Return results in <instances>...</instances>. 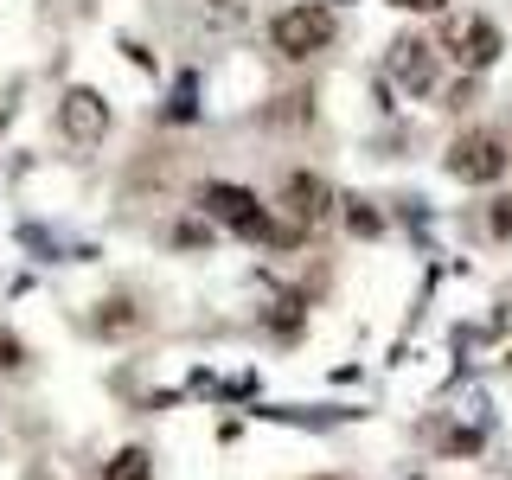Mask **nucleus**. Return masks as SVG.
<instances>
[{
	"mask_svg": "<svg viewBox=\"0 0 512 480\" xmlns=\"http://www.w3.org/2000/svg\"><path fill=\"white\" fill-rule=\"evenodd\" d=\"M109 480H154V461H148V448H122V455L109 461Z\"/></svg>",
	"mask_w": 512,
	"mask_h": 480,
	"instance_id": "9",
	"label": "nucleus"
},
{
	"mask_svg": "<svg viewBox=\"0 0 512 480\" xmlns=\"http://www.w3.org/2000/svg\"><path fill=\"white\" fill-rule=\"evenodd\" d=\"M397 7H410V13H442V0H397Z\"/></svg>",
	"mask_w": 512,
	"mask_h": 480,
	"instance_id": "15",
	"label": "nucleus"
},
{
	"mask_svg": "<svg viewBox=\"0 0 512 480\" xmlns=\"http://www.w3.org/2000/svg\"><path fill=\"white\" fill-rule=\"evenodd\" d=\"M192 205H199V218H212L218 231L256 237V244H269V231H276L269 205L256 199L250 186H237V180H199V192H192Z\"/></svg>",
	"mask_w": 512,
	"mask_h": 480,
	"instance_id": "2",
	"label": "nucleus"
},
{
	"mask_svg": "<svg viewBox=\"0 0 512 480\" xmlns=\"http://www.w3.org/2000/svg\"><path fill=\"white\" fill-rule=\"evenodd\" d=\"M192 116H199V103H192V90L180 84V90H173V103H167V122H192Z\"/></svg>",
	"mask_w": 512,
	"mask_h": 480,
	"instance_id": "14",
	"label": "nucleus"
},
{
	"mask_svg": "<svg viewBox=\"0 0 512 480\" xmlns=\"http://www.w3.org/2000/svg\"><path fill=\"white\" fill-rule=\"evenodd\" d=\"M167 244L173 250H205V244H212V218H180V224H173V231H167Z\"/></svg>",
	"mask_w": 512,
	"mask_h": 480,
	"instance_id": "11",
	"label": "nucleus"
},
{
	"mask_svg": "<svg viewBox=\"0 0 512 480\" xmlns=\"http://www.w3.org/2000/svg\"><path fill=\"white\" fill-rule=\"evenodd\" d=\"M308 480H359V474H308Z\"/></svg>",
	"mask_w": 512,
	"mask_h": 480,
	"instance_id": "16",
	"label": "nucleus"
},
{
	"mask_svg": "<svg viewBox=\"0 0 512 480\" xmlns=\"http://www.w3.org/2000/svg\"><path fill=\"white\" fill-rule=\"evenodd\" d=\"M487 231H493V237H512V192H506V199H493V212H487Z\"/></svg>",
	"mask_w": 512,
	"mask_h": 480,
	"instance_id": "13",
	"label": "nucleus"
},
{
	"mask_svg": "<svg viewBox=\"0 0 512 480\" xmlns=\"http://www.w3.org/2000/svg\"><path fill=\"white\" fill-rule=\"evenodd\" d=\"M141 327H148V314H141L128 295H109L103 308L90 314V333H96V340H128V333H141Z\"/></svg>",
	"mask_w": 512,
	"mask_h": 480,
	"instance_id": "8",
	"label": "nucleus"
},
{
	"mask_svg": "<svg viewBox=\"0 0 512 480\" xmlns=\"http://www.w3.org/2000/svg\"><path fill=\"white\" fill-rule=\"evenodd\" d=\"M20 365H26V346L13 340V333H0V378H7V372H20Z\"/></svg>",
	"mask_w": 512,
	"mask_h": 480,
	"instance_id": "12",
	"label": "nucleus"
},
{
	"mask_svg": "<svg viewBox=\"0 0 512 480\" xmlns=\"http://www.w3.org/2000/svg\"><path fill=\"white\" fill-rule=\"evenodd\" d=\"M384 64H391V77H397L410 96H429V90L442 84V52H436V39H423V32H404V39H391Z\"/></svg>",
	"mask_w": 512,
	"mask_h": 480,
	"instance_id": "5",
	"label": "nucleus"
},
{
	"mask_svg": "<svg viewBox=\"0 0 512 480\" xmlns=\"http://www.w3.org/2000/svg\"><path fill=\"white\" fill-rule=\"evenodd\" d=\"M58 128H64V141H77V148H96V141L109 135V103L96 90H64Z\"/></svg>",
	"mask_w": 512,
	"mask_h": 480,
	"instance_id": "7",
	"label": "nucleus"
},
{
	"mask_svg": "<svg viewBox=\"0 0 512 480\" xmlns=\"http://www.w3.org/2000/svg\"><path fill=\"white\" fill-rule=\"evenodd\" d=\"M269 45L288 58V64H308L333 45V7H314V0H295L269 20Z\"/></svg>",
	"mask_w": 512,
	"mask_h": 480,
	"instance_id": "4",
	"label": "nucleus"
},
{
	"mask_svg": "<svg viewBox=\"0 0 512 480\" xmlns=\"http://www.w3.org/2000/svg\"><path fill=\"white\" fill-rule=\"evenodd\" d=\"M442 173H448L455 186H500L506 173H512V141L500 135V128L474 122V128H461V135L448 141Z\"/></svg>",
	"mask_w": 512,
	"mask_h": 480,
	"instance_id": "1",
	"label": "nucleus"
},
{
	"mask_svg": "<svg viewBox=\"0 0 512 480\" xmlns=\"http://www.w3.org/2000/svg\"><path fill=\"white\" fill-rule=\"evenodd\" d=\"M276 199H282V212L301 224V231H308V224H320V218H333V186L320 180L314 167H295V173H282V186H276Z\"/></svg>",
	"mask_w": 512,
	"mask_h": 480,
	"instance_id": "6",
	"label": "nucleus"
},
{
	"mask_svg": "<svg viewBox=\"0 0 512 480\" xmlns=\"http://www.w3.org/2000/svg\"><path fill=\"white\" fill-rule=\"evenodd\" d=\"M500 26L487 20V13H448V20L436 26V52H442V64H455V71H468V77H480V71H493L500 64Z\"/></svg>",
	"mask_w": 512,
	"mask_h": 480,
	"instance_id": "3",
	"label": "nucleus"
},
{
	"mask_svg": "<svg viewBox=\"0 0 512 480\" xmlns=\"http://www.w3.org/2000/svg\"><path fill=\"white\" fill-rule=\"evenodd\" d=\"M340 212H346V231H352V237H378V231H384V218L372 212V199H346Z\"/></svg>",
	"mask_w": 512,
	"mask_h": 480,
	"instance_id": "10",
	"label": "nucleus"
}]
</instances>
